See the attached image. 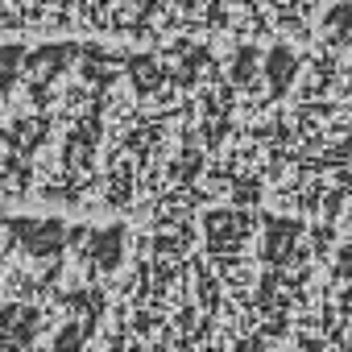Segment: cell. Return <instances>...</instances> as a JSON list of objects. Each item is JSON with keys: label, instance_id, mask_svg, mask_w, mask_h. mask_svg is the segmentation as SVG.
<instances>
[{"label": "cell", "instance_id": "3957f363", "mask_svg": "<svg viewBox=\"0 0 352 352\" xmlns=\"http://www.w3.org/2000/svg\"><path fill=\"white\" fill-rule=\"evenodd\" d=\"M348 17H352V9H348V5H340V9L331 13V30H336V34H348Z\"/></svg>", "mask_w": 352, "mask_h": 352}, {"label": "cell", "instance_id": "7a4b0ae2", "mask_svg": "<svg viewBox=\"0 0 352 352\" xmlns=\"http://www.w3.org/2000/svg\"><path fill=\"white\" fill-rule=\"evenodd\" d=\"M34 63H38V75H46L54 63H63V50H58V46H50V50H42V58H34Z\"/></svg>", "mask_w": 352, "mask_h": 352}, {"label": "cell", "instance_id": "6da1fadb", "mask_svg": "<svg viewBox=\"0 0 352 352\" xmlns=\"http://www.w3.org/2000/svg\"><path fill=\"white\" fill-rule=\"evenodd\" d=\"M290 63H294V54H290V50H274V58H270V75L282 83V79H286V71H290Z\"/></svg>", "mask_w": 352, "mask_h": 352}]
</instances>
